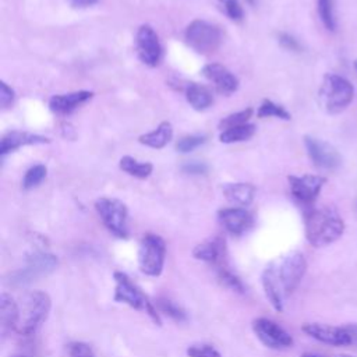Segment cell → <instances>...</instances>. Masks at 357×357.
<instances>
[{
  "label": "cell",
  "instance_id": "6da1fadb",
  "mask_svg": "<svg viewBox=\"0 0 357 357\" xmlns=\"http://www.w3.org/2000/svg\"><path fill=\"white\" fill-rule=\"evenodd\" d=\"M307 269V261L298 251H291L269 262L262 272L266 298L276 311H282L286 298L296 290Z\"/></svg>",
  "mask_w": 357,
  "mask_h": 357
},
{
  "label": "cell",
  "instance_id": "7a4b0ae2",
  "mask_svg": "<svg viewBox=\"0 0 357 357\" xmlns=\"http://www.w3.org/2000/svg\"><path fill=\"white\" fill-rule=\"evenodd\" d=\"M344 222L336 209L331 206L317 208L305 218V237L312 247H325L342 237Z\"/></svg>",
  "mask_w": 357,
  "mask_h": 357
},
{
  "label": "cell",
  "instance_id": "3957f363",
  "mask_svg": "<svg viewBox=\"0 0 357 357\" xmlns=\"http://www.w3.org/2000/svg\"><path fill=\"white\" fill-rule=\"evenodd\" d=\"M50 297L40 290H31L21 297L20 318L15 332L22 336L32 335L47 318L50 312Z\"/></svg>",
  "mask_w": 357,
  "mask_h": 357
},
{
  "label": "cell",
  "instance_id": "277c9868",
  "mask_svg": "<svg viewBox=\"0 0 357 357\" xmlns=\"http://www.w3.org/2000/svg\"><path fill=\"white\" fill-rule=\"evenodd\" d=\"M353 85L342 75L326 74L318 92L319 103L329 114L343 112L353 100Z\"/></svg>",
  "mask_w": 357,
  "mask_h": 357
},
{
  "label": "cell",
  "instance_id": "5b68a950",
  "mask_svg": "<svg viewBox=\"0 0 357 357\" xmlns=\"http://www.w3.org/2000/svg\"><path fill=\"white\" fill-rule=\"evenodd\" d=\"M166 259L165 240L158 234H145L138 251V264L141 272L148 276H159Z\"/></svg>",
  "mask_w": 357,
  "mask_h": 357
},
{
  "label": "cell",
  "instance_id": "8992f818",
  "mask_svg": "<svg viewBox=\"0 0 357 357\" xmlns=\"http://www.w3.org/2000/svg\"><path fill=\"white\" fill-rule=\"evenodd\" d=\"M113 278L116 282L114 301L124 303V304H127L135 310H139V311H145L149 314V317L155 322L160 324L156 308L151 304V301H148V298L142 294V291L131 282V279L126 273L114 272Z\"/></svg>",
  "mask_w": 357,
  "mask_h": 357
},
{
  "label": "cell",
  "instance_id": "52a82bcc",
  "mask_svg": "<svg viewBox=\"0 0 357 357\" xmlns=\"http://www.w3.org/2000/svg\"><path fill=\"white\" fill-rule=\"evenodd\" d=\"M59 265L56 255L46 251H35L28 255L25 268L15 271L10 275V284L24 286L31 283L39 276L53 272Z\"/></svg>",
  "mask_w": 357,
  "mask_h": 357
},
{
  "label": "cell",
  "instance_id": "ba28073f",
  "mask_svg": "<svg viewBox=\"0 0 357 357\" xmlns=\"http://www.w3.org/2000/svg\"><path fill=\"white\" fill-rule=\"evenodd\" d=\"M95 209L102 219L103 225L107 227V230L120 238H127L128 236V211L127 206L116 199V198H99L95 202Z\"/></svg>",
  "mask_w": 357,
  "mask_h": 357
},
{
  "label": "cell",
  "instance_id": "9c48e42d",
  "mask_svg": "<svg viewBox=\"0 0 357 357\" xmlns=\"http://www.w3.org/2000/svg\"><path fill=\"white\" fill-rule=\"evenodd\" d=\"M185 40L197 53L209 54L219 47L222 35L218 26L204 20H194L185 29Z\"/></svg>",
  "mask_w": 357,
  "mask_h": 357
},
{
  "label": "cell",
  "instance_id": "30bf717a",
  "mask_svg": "<svg viewBox=\"0 0 357 357\" xmlns=\"http://www.w3.org/2000/svg\"><path fill=\"white\" fill-rule=\"evenodd\" d=\"M257 337L269 349H287L293 346V337L280 325L268 318H258L252 322Z\"/></svg>",
  "mask_w": 357,
  "mask_h": 357
},
{
  "label": "cell",
  "instance_id": "8fae6325",
  "mask_svg": "<svg viewBox=\"0 0 357 357\" xmlns=\"http://www.w3.org/2000/svg\"><path fill=\"white\" fill-rule=\"evenodd\" d=\"M135 47L139 60L149 66L156 67L162 60V45L152 26L142 25L135 35Z\"/></svg>",
  "mask_w": 357,
  "mask_h": 357
},
{
  "label": "cell",
  "instance_id": "7c38bea8",
  "mask_svg": "<svg viewBox=\"0 0 357 357\" xmlns=\"http://www.w3.org/2000/svg\"><path fill=\"white\" fill-rule=\"evenodd\" d=\"M304 145L310 159L317 167L333 170L340 166L342 158L336 148L331 144L314 137H304Z\"/></svg>",
  "mask_w": 357,
  "mask_h": 357
},
{
  "label": "cell",
  "instance_id": "4fadbf2b",
  "mask_svg": "<svg viewBox=\"0 0 357 357\" xmlns=\"http://www.w3.org/2000/svg\"><path fill=\"white\" fill-rule=\"evenodd\" d=\"M326 178L318 174L289 176V185L291 195L301 204H311L317 199Z\"/></svg>",
  "mask_w": 357,
  "mask_h": 357
},
{
  "label": "cell",
  "instance_id": "5bb4252c",
  "mask_svg": "<svg viewBox=\"0 0 357 357\" xmlns=\"http://www.w3.org/2000/svg\"><path fill=\"white\" fill-rule=\"evenodd\" d=\"M301 331L311 336L312 339L331 344V346H347L351 344L350 337L344 326H335V325H326L319 322H307L301 326Z\"/></svg>",
  "mask_w": 357,
  "mask_h": 357
},
{
  "label": "cell",
  "instance_id": "9a60e30c",
  "mask_svg": "<svg viewBox=\"0 0 357 357\" xmlns=\"http://www.w3.org/2000/svg\"><path fill=\"white\" fill-rule=\"evenodd\" d=\"M219 220L222 226L233 236H241L254 226L252 215L240 206L220 209Z\"/></svg>",
  "mask_w": 357,
  "mask_h": 357
},
{
  "label": "cell",
  "instance_id": "2e32d148",
  "mask_svg": "<svg viewBox=\"0 0 357 357\" xmlns=\"http://www.w3.org/2000/svg\"><path fill=\"white\" fill-rule=\"evenodd\" d=\"M202 75L213 84V86L225 95H230L237 91L238 79L234 74H231L225 66L219 63L206 64L202 68Z\"/></svg>",
  "mask_w": 357,
  "mask_h": 357
},
{
  "label": "cell",
  "instance_id": "e0dca14e",
  "mask_svg": "<svg viewBox=\"0 0 357 357\" xmlns=\"http://www.w3.org/2000/svg\"><path fill=\"white\" fill-rule=\"evenodd\" d=\"M91 91H75L64 95H54L49 100V107L53 113L68 114L74 112L78 106L88 102L92 98Z\"/></svg>",
  "mask_w": 357,
  "mask_h": 357
},
{
  "label": "cell",
  "instance_id": "ac0fdd59",
  "mask_svg": "<svg viewBox=\"0 0 357 357\" xmlns=\"http://www.w3.org/2000/svg\"><path fill=\"white\" fill-rule=\"evenodd\" d=\"M20 318L18 303L7 293L0 294V332L6 337L11 331L17 329Z\"/></svg>",
  "mask_w": 357,
  "mask_h": 357
},
{
  "label": "cell",
  "instance_id": "d6986e66",
  "mask_svg": "<svg viewBox=\"0 0 357 357\" xmlns=\"http://www.w3.org/2000/svg\"><path fill=\"white\" fill-rule=\"evenodd\" d=\"M49 139L46 137L25 132V131H10L7 132L0 142V155H6L11 151H15L24 145H36V144H47Z\"/></svg>",
  "mask_w": 357,
  "mask_h": 357
},
{
  "label": "cell",
  "instance_id": "ffe728a7",
  "mask_svg": "<svg viewBox=\"0 0 357 357\" xmlns=\"http://www.w3.org/2000/svg\"><path fill=\"white\" fill-rule=\"evenodd\" d=\"M222 191L225 198L237 206L250 205L255 197V187L250 183H227Z\"/></svg>",
  "mask_w": 357,
  "mask_h": 357
},
{
  "label": "cell",
  "instance_id": "44dd1931",
  "mask_svg": "<svg viewBox=\"0 0 357 357\" xmlns=\"http://www.w3.org/2000/svg\"><path fill=\"white\" fill-rule=\"evenodd\" d=\"M192 255L205 262H222L225 257V241L220 237L204 241L194 247Z\"/></svg>",
  "mask_w": 357,
  "mask_h": 357
},
{
  "label": "cell",
  "instance_id": "7402d4cb",
  "mask_svg": "<svg viewBox=\"0 0 357 357\" xmlns=\"http://www.w3.org/2000/svg\"><path fill=\"white\" fill-rule=\"evenodd\" d=\"M172 137H173L172 124L169 121H162L155 130H152L146 134H142L139 137V142L149 148L160 149L169 144Z\"/></svg>",
  "mask_w": 357,
  "mask_h": 357
},
{
  "label": "cell",
  "instance_id": "603a6c76",
  "mask_svg": "<svg viewBox=\"0 0 357 357\" xmlns=\"http://www.w3.org/2000/svg\"><path fill=\"white\" fill-rule=\"evenodd\" d=\"M185 98H187V102L190 103V106L195 110H205L213 102L211 92L205 86H202L197 82H190L187 85Z\"/></svg>",
  "mask_w": 357,
  "mask_h": 357
},
{
  "label": "cell",
  "instance_id": "cb8c5ba5",
  "mask_svg": "<svg viewBox=\"0 0 357 357\" xmlns=\"http://www.w3.org/2000/svg\"><path fill=\"white\" fill-rule=\"evenodd\" d=\"M120 169L126 173H128L130 176H134L137 178H146L152 170H153V166L152 163L149 162H139L131 156H123L120 159V163H119Z\"/></svg>",
  "mask_w": 357,
  "mask_h": 357
},
{
  "label": "cell",
  "instance_id": "d4e9b609",
  "mask_svg": "<svg viewBox=\"0 0 357 357\" xmlns=\"http://www.w3.org/2000/svg\"><path fill=\"white\" fill-rule=\"evenodd\" d=\"M255 132V126L251 123H245L237 127H231L227 130H223L219 135L220 142L223 144H233V142H241L248 138H251Z\"/></svg>",
  "mask_w": 357,
  "mask_h": 357
},
{
  "label": "cell",
  "instance_id": "484cf974",
  "mask_svg": "<svg viewBox=\"0 0 357 357\" xmlns=\"http://www.w3.org/2000/svg\"><path fill=\"white\" fill-rule=\"evenodd\" d=\"M318 15L324 24V26L333 32L336 29V18H335V7L333 0H317Z\"/></svg>",
  "mask_w": 357,
  "mask_h": 357
},
{
  "label": "cell",
  "instance_id": "4316f807",
  "mask_svg": "<svg viewBox=\"0 0 357 357\" xmlns=\"http://www.w3.org/2000/svg\"><path fill=\"white\" fill-rule=\"evenodd\" d=\"M258 117H261V119L278 117L282 120H290V113L280 105H276L275 102H272L269 99H265L258 109Z\"/></svg>",
  "mask_w": 357,
  "mask_h": 357
},
{
  "label": "cell",
  "instance_id": "83f0119b",
  "mask_svg": "<svg viewBox=\"0 0 357 357\" xmlns=\"http://www.w3.org/2000/svg\"><path fill=\"white\" fill-rule=\"evenodd\" d=\"M218 278L220 280V283L223 286H226L227 289L237 291V293H244V284L240 280V278L237 275H234L227 266L220 265L218 269Z\"/></svg>",
  "mask_w": 357,
  "mask_h": 357
},
{
  "label": "cell",
  "instance_id": "f1b7e54d",
  "mask_svg": "<svg viewBox=\"0 0 357 357\" xmlns=\"http://www.w3.org/2000/svg\"><path fill=\"white\" fill-rule=\"evenodd\" d=\"M251 114H252V109L251 107L240 110V112H236V113H231V114H229V116H226L225 119L220 120L219 128L223 131V130H227V128H231V127H237V126L245 124V123H248Z\"/></svg>",
  "mask_w": 357,
  "mask_h": 357
},
{
  "label": "cell",
  "instance_id": "f546056e",
  "mask_svg": "<svg viewBox=\"0 0 357 357\" xmlns=\"http://www.w3.org/2000/svg\"><path fill=\"white\" fill-rule=\"evenodd\" d=\"M45 177H46V167L43 165H35L26 170L22 180V187L25 190H31L39 185Z\"/></svg>",
  "mask_w": 357,
  "mask_h": 357
},
{
  "label": "cell",
  "instance_id": "4dcf8cb0",
  "mask_svg": "<svg viewBox=\"0 0 357 357\" xmlns=\"http://www.w3.org/2000/svg\"><path fill=\"white\" fill-rule=\"evenodd\" d=\"M156 304H158L159 311L163 312V314H166V315L170 317L172 319L178 321V322L185 319L184 311H183L177 304H174L172 300H169V298H160V300L156 301Z\"/></svg>",
  "mask_w": 357,
  "mask_h": 357
},
{
  "label": "cell",
  "instance_id": "1f68e13d",
  "mask_svg": "<svg viewBox=\"0 0 357 357\" xmlns=\"http://www.w3.org/2000/svg\"><path fill=\"white\" fill-rule=\"evenodd\" d=\"M205 141H206L205 135H187V137H183L181 139L177 141L176 149L178 152L187 153V152H191L195 148L201 146L202 144H205Z\"/></svg>",
  "mask_w": 357,
  "mask_h": 357
},
{
  "label": "cell",
  "instance_id": "d6a6232c",
  "mask_svg": "<svg viewBox=\"0 0 357 357\" xmlns=\"http://www.w3.org/2000/svg\"><path fill=\"white\" fill-rule=\"evenodd\" d=\"M67 357H95L93 350L84 342H71L66 347Z\"/></svg>",
  "mask_w": 357,
  "mask_h": 357
},
{
  "label": "cell",
  "instance_id": "836d02e7",
  "mask_svg": "<svg viewBox=\"0 0 357 357\" xmlns=\"http://www.w3.org/2000/svg\"><path fill=\"white\" fill-rule=\"evenodd\" d=\"M219 3L230 20H233V21L243 20L244 13H243V7L238 3V0H219Z\"/></svg>",
  "mask_w": 357,
  "mask_h": 357
},
{
  "label": "cell",
  "instance_id": "e575fe53",
  "mask_svg": "<svg viewBox=\"0 0 357 357\" xmlns=\"http://www.w3.org/2000/svg\"><path fill=\"white\" fill-rule=\"evenodd\" d=\"M188 357H222L220 353L209 344H194L187 349Z\"/></svg>",
  "mask_w": 357,
  "mask_h": 357
},
{
  "label": "cell",
  "instance_id": "d590c367",
  "mask_svg": "<svg viewBox=\"0 0 357 357\" xmlns=\"http://www.w3.org/2000/svg\"><path fill=\"white\" fill-rule=\"evenodd\" d=\"M14 91L4 81L0 82V105L3 107H8L14 102Z\"/></svg>",
  "mask_w": 357,
  "mask_h": 357
},
{
  "label": "cell",
  "instance_id": "8d00e7d4",
  "mask_svg": "<svg viewBox=\"0 0 357 357\" xmlns=\"http://www.w3.org/2000/svg\"><path fill=\"white\" fill-rule=\"evenodd\" d=\"M279 43L284 49L291 50V52H300L301 50V45L298 43V40L296 38H293L291 35H289V33H280L279 35Z\"/></svg>",
  "mask_w": 357,
  "mask_h": 357
},
{
  "label": "cell",
  "instance_id": "74e56055",
  "mask_svg": "<svg viewBox=\"0 0 357 357\" xmlns=\"http://www.w3.org/2000/svg\"><path fill=\"white\" fill-rule=\"evenodd\" d=\"M181 169H183L184 173H188V174H204L208 170L206 165L202 163V162H198V160L187 162V163L183 165Z\"/></svg>",
  "mask_w": 357,
  "mask_h": 357
},
{
  "label": "cell",
  "instance_id": "f35d334b",
  "mask_svg": "<svg viewBox=\"0 0 357 357\" xmlns=\"http://www.w3.org/2000/svg\"><path fill=\"white\" fill-rule=\"evenodd\" d=\"M344 329L349 333L351 344L357 346V324H347V325H344Z\"/></svg>",
  "mask_w": 357,
  "mask_h": 357
},
{
  "label": "cell",
  "instance_id": "ab89813d",
  "mask_svg": "<svg viewBox=\"0 0 357 357\" xmlns=\"http://www.w3.org/2000/svg\"><path fill=\"white\" fill-rule=\"evenodd\" d=\"M70 1L77 7H89V6H93L98 0H70Z\"/></svg>",
  "mask_w": 357,
  "mask_h": 357
},
{
  "label": "cell",
  "instance_id": "60d3db41",
  "mask_svg": "<svg viewBox=\"0 0 357 357\" xmlns=\"http://www.w3.org/2000/svg\"><path fill=\"white\" fill-rule=\"evenodd\" d=\"M300 357H319V356H317V354H312V353H304V354H301Z\"/></svg>",
  "mask_w": 357,
  "mask_h": 357
},
{
  "label": "cell",
  "instance_id": "b9f144b4",
  "mask_svg": "<svg viewBox=\"0 0 357 357\" xmlns=\"http://www.w3.org/2000/svg\"><path fill=\"white\" fill-rule=\"evenodd\" d=\"M336 357H354V356H350V354H337Z\"/></svg>",
  "mask_w": 357,
  "mask_h": 357
},
{
  "label": "cell",
  "instance_id": "7bdbcfd3",
  "mask_svg": "<svg viewBox=\"0 0 357 357\" xmlns=\"http://www.w3.org/2000/svg\"><path fill=\"white\" fill-rule=\"evenodd\" d=\"M13 357H29V356H22V354H17V356H13Z\"/></svg>",
  "mask_w": 357,
  "mask_h": 357
},
{
  "label": "cell",
  "instance_id": "ee69618b",
  "mask_svg": "<svg viewBox=\"0 0 357 357\" xmlns=\"http://www.w3.org/2000/svg\"><path fill=\"white\" fill-rule=\"evenodd\" d=\"M354 67H356V70H357V61H356V64H354Z\"/></svg>",
  "mask_w": 357,
  "mask_h": 357
}]
</instances>
